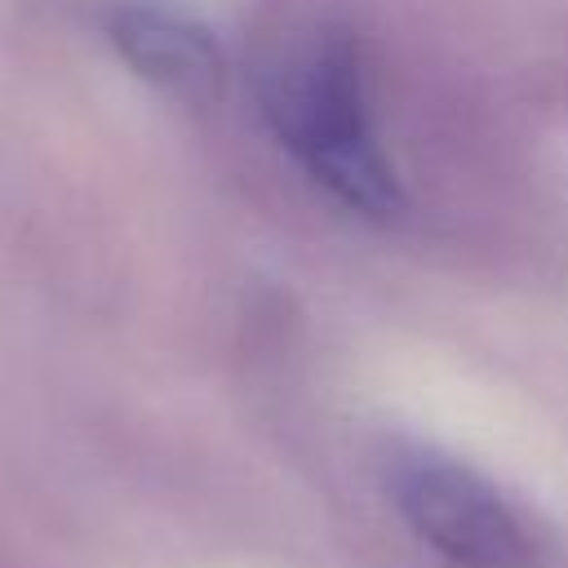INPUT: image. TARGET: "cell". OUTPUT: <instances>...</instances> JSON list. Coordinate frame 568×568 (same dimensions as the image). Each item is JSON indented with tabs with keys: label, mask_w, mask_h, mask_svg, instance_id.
Returning <instances> with one entry per match:
<instances>
[{
	"label": "cell",
	"mask_w": 568,
	"mask_h": 568,
	"mask_svg": "<svg viewBox=\"0 0 568 568\" xmlns=\"http://www.w3.org/2000/svg\"><path fill=\"white\" fill-rule=\"evenodd\" d=\"M102 31L138 80L178 102H213L226 89L222 40L169 0H111Z\"/></svg>",
	"instance_id": "3"
},
{
	"label": "cell",
	"mask_w": 568,
	"mask_h": 568,
	"mask_svg": "<svg viewBox=\"0 0 568 568\" xmlns=\"http://www.w3.org/2000/svg\"><path fill=\"white\" fill-rule=\"evenodd\" d=\"M266 115L302 169L351 213L399 217L404 191L368 124V84L355 36L324 31L266 80Z\"/></svg>",
	"instance_id": "1"
},
{
	"label": "cell",
	"mask_w": 568,
	"mask_h": 568,
	"mask_svg": "<svg viewBox=\"0 0 568 568\" xmlns=\"http://www.w3.org/2000/svg\"><path fill=\"white\" fill-rule=\"evenodd\" d=\"M386 488L408 528L457 568H537V541L519 510L466 462L435 448H395Z\"/></svg>",
	"instance_id": "2"
}]
</instances>
